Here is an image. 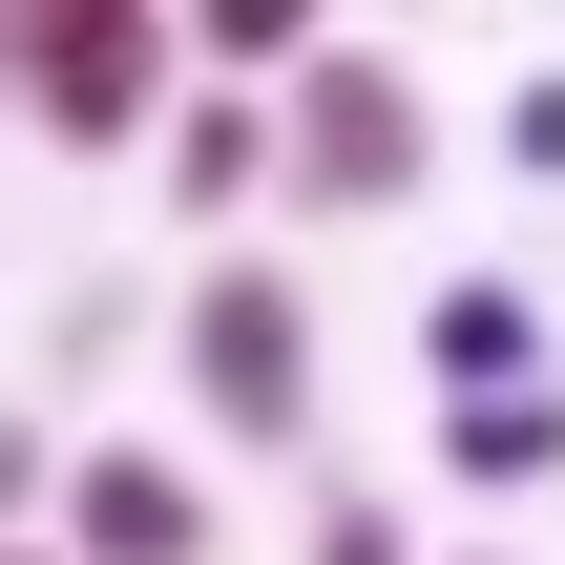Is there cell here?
Here are the masks:
<instances>
[{
    "label": "cell",
    "instance_id": "obj_4",
    "mask_svg": "<svg viewBox=\"0 0 565 565\" xmlns=\"http://www.w3.org/2000/svg\"><path fill=\"white\" fill-rule=\"evenodd\" d=\"M63 565H210V482L147 440H63Z\"/></svg>",
    "mask_w": 565,
    "mask_h": 565
},
{
    "label": "cell",
    "instance_id": "obj_6",
    "mask_svg": "<svg viewBox=\"0 0 565 565\" xmlns=\"http://www.w3.org/2000/svg\"><path fill=\"white\" fill-rule=\"evenodd\" d=\"M147 168H168V210H210V231H231V210H252V189H273V105H231V84H189V105H168V147H147Z\"/></svg>",
    "mask_w": 565,
    "mask_h": 565
},
{
    "label": "cell",
    "instance_id": "obj_2",
    "mask_svg": "<svg viewBox=\"0 0 565 565\" xmlns=\"http://www.w3.org/2000/svg\"><path fill=\"white\" fill-rule=\"evenodd\" d=\"M273 168H294V210H315V231H356V210H398V189L440 168V105H419L377 42H315V63H294V105H273Z\"/></svg>",
    "mask_w": 565,
    "mask_h": 565
},
{
    "label": "cell",
    "instance_id": "obj_11",
    "mask_svg": "<svg viewBox=\"0 0 565 565\" xmlns=\"http://www.w3.org/2000/svg\"><path fill=\"white\" fill-rule=\"evenodd\" d=\"M21 503H63V440H42V419H0V524H21Z\"/></svg>",
    "mask_w": 565,
    "mask_h": 565
},
{
    "label": "cell",
    "instance_id": "obj_1",
    "mask_svg": "<svg viewBox=\"0 0 565 565\" xmlns=\"http://www.w3.org/2000/svg\"><path fill=\"white\" fill-rule=\"evenodd\" d=\"M315 294H294V252H210L189 273V419L231 440V461H294L315 440Z\"/></svg>",
    "mask_w": 565,
    "mask_h": 565
},
{
    "label": "cell",
    "instance_id": "obj_3",
    "mask_svg": "<svg viewBox=\"0 0 565 565\" xmlns=\"http://www.w3.org/2000/svg\"><path fill=\"white\" fill-rule=\"evenodd\" d=\"M168 105H189V21L168 0H42L21 21V126L42 147H168Z\"/></svg>",
    "mask_w": 565,
    "mask_h": 565
},
{
    "label": "cell",
    "instance_id": "obj_9",
    "mask_svg": "<svg viewBox=\"0 0 565 565\" xmlns=\"http://www.w3.org/2000/svg\"><path fill=\"white\" fill-rule=\"evenodd\" d=\"M315 565H419V524L398 503H315Z\"/></svg>",
    "mask_w": 565,
    "mask_h": 565
},
{
    "label": "cell",
    "instance_id": "obj_5",
    "mask_svg": "<svg viewBox=\"0 0 565 565\" xmlns=\"http://www.w3.org/2000/svg\"><path fill=\"white\" fill-rule=\"evenodd\" d=\"M419 377H440V419H482V398H545V294H524V273H461V294H419Z\"/></svg>",
    "mask_w": 565,
    "mask_h": 565
},
{
    "label": "cell",
    "instance_id": "obj_7",
    "mask_svg": "<svg viewBox=\"0 0 565 565\" xmlns=\"http://www.w3.org/2000/svg\"><path fill=\"white\" fill-rule=\"evenodd\" d=\"M315 42H335V21H315V0H189V63H210V84H231V105H252V84H273V63H315Z\"/></svg>",
    "mask_w": 565,
    "mask_h": 565
},
{
    "label": "cell",
    "instance_id": "obj_13",
    "mask_svg": "<svg viewBox=\"0 0 565 565\" xmlns=\"http://www.w3.org/2000/svg\"><path fill=\"white\" fill-rule=\"evenodd\" d=\"M0 565H63V545H0Z\"/></svg>",
    "mask_w": 565,
    "mask_h": 565
},
{
    "label": "cell",
    "instance_id": "obj_8",
    "mask_svg": "<svg viewBox=\"0 0 565 565\" xmlns=\"http://www.w3.org/2000/svg\"><path fill=\"white\" fill-rule=\"evenodd\" d=\"M440 461H461V482H565V398H482V419H440Z\"/></svg>",
    "mask_w": 565,
    "mask_h": 565
},
{
    "label": "cell",
    "instance_id": "obj_12",
    "mask_svg": "<svg viewBox=\"0 0 565 565\" xmlns=\"http://www.w3.org/2000/svg\"><path fill=\"white\" fill-rule=\"evenodd\" d=\"M0 126H21V21H0Z\"/></svg>",
    "mask_w": 565,
    "mask_h": 565
},
{
    "label": "cell",
    "instance_id": "obj_10",
    "mask_svg": "<svg viewBox=\"0 0 565 565\" xmlns=\"http://www.w3.org/2000/svg\"><path fill=\"white\" fill-rule=\"evenodd\" d=\"M503 168H545V189H565V63L524 84V105H503Z\"/></svg>",
    "mask_w": 565,
    "mask_h": 565
}]
</instances>
